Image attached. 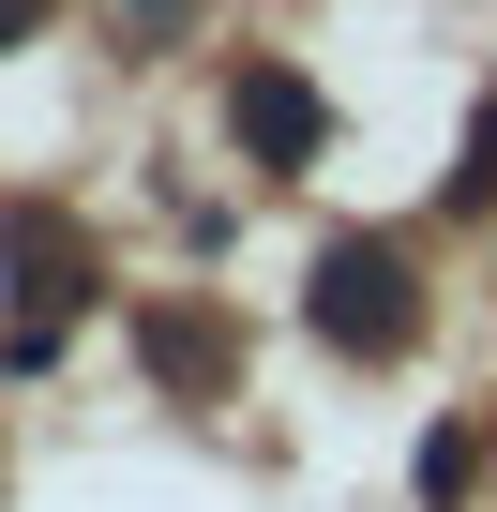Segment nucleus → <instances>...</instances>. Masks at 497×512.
<instances>
[{
    "mask_svg": "<svg viewBox=\"0 0 497 512\" xmlns=\"http://www.w3.org/2000/svg\"><path fill=\"white\" fill-rule=\"evenodd\" d=\"M31 31H46V0H0V46H31Z\"/></svg>",
    "mask_w": 497,
    "mask_h": 512,
    "instance_id": "39448f33",
    "label": "nucleus"
},
{
    "mask_svg": "<svg viewBox=\"0 0 497 512\" xmlns=\"http://www.w3.org/2000/svg\"><path fill=\"white\" fill-rule=\"evenodd\" d=\"M452 497H467V422H437V437H422V512H452Z\"/></svg>",
    "mask_w": 497,
    "mask_h": 512,
    "instance_id": "7ed1b4c3",
    "label": "nucleus"
},
{
    "mask_svg": "<svg viewBox=\"0 0 497 512\" xmlns=\"http://www.w3.org/2000/svg\"><path fill=\"white\" fill-rule=\"evenodd\" d=\"M302 317H317V347L392 362V347L422 332V272H407V241H332V256H317V287H302Z\"/></svg>",
    "mask_w": 497,
    "mask_h": 512,
    "instance_id": "f257e3e1",
    "label": "nucleus"
},
{
    "mask_svg": "<svg viewBox=\"0 0 497 512\" xmlns=\"http://www.w3.org/2000/svg\"><path fill=\"white\" fill-rule=\"evenodd\" d=\"M452 196H467V211L497 196V91H482V121H467V166H452Z\"/></svg>",
    "mask_w": 497,
    "mask_h": 512,
    "instance_id": "20e7f679",
    "label": "nucleus"
},
{
    "mask_svg": "<svg viewBox=\"0 0 497 512\" xmlns=\"http://www.w3.org/2000/svg\"><path fill=\"white\" fill-rule=\"evenodd\" d=\"M121 16H136V31H181V16H196V0H121Z\"/></svg>",
    "mask_w": 497,
    "mask_h": 512,
    "instance_id": "423d86ee",
    "label": "nucleus"
},
{
    "mask_svg": "<svg viewBox=\"0 0 497 512\" xmlns=\"http://www.w3.org/2000/svg\"><path fill=\"white\" fill-rule=\"evenodd\" d=\"M226 121H241V151H257V166H317V151H332V106H317L302 61H241Z\"/></svg>",
    "mask_w": 497,
    "mask_h": 512,
    "instance_id": "f03ea898",
    "label": "nucleus"
}]
</instances>
